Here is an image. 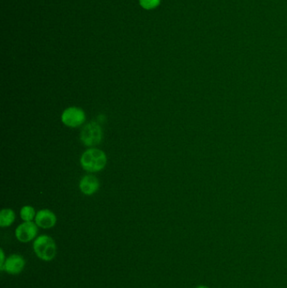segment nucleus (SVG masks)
<instances>
[{"label": "nucleus", "instance_id": "1", "mask_svg": "<svg viewBox=\"0 0 287 288\" xmlns=\"http://www.w3.org/2000/svg\"><path fill=\"white\" fill-rule=\"evenodd\" d=\"M106 153L97 148H89L82 153L80 165L85 171L90 174L101 171L107 164Z\"/></svg>", "mask_w": 287, "mask_h": 288}, {"label": "nucleus", "instance_id": "2", "mask_svg": "<svg viewBox=\"0 0 287 288\" xmlns=\"http://www.w3.org/2000/svg\"><path fill=\"white\" fill-rule=\"evenodd\" d=\"M32 247L37 257L47 262L54 260L58 253V247L55 240L47 234L37 236L33 242Z\"/></svg>", "mask_w": 287, "mask_h": 288}, {"label": "nucleus", "instance_id": "3", "mask_svg": "<svg viewBox=\"0 0 287 288\" xmlns=\"http://www.w3.org/2000/svg\"><path fill=\"white\" fill-rule=\"evenodd\" d=\"M103 138V130L98 122H90L84 125L80 133V140L89 148H95Z\"/></svg>", "mask_w": 287, "mask_h": 288}, {"label": "nucleus", "instance_id": "4", "mask_svg": "<svg viewBox=\"0 0 287 288\" xmlns=\"http://www.w3.org/2000/svg\"><path fill=\"white\" fill-rule=\"evenodd\" d=\"M61 121L66 127L78 128L86 122V114L80 107H68L61 115Z\"/></svg>", "mask_w": 287, "mask_h": 288}, {"label": "nucleus", "instance_id": "5", "mask_svg": "<svg viewBox=\"0 0 287 288\" xmlns=\"http://www.w3.org/2000/svg\"><path fill=\"white\" fill-rule=\"evenodd\" d=\"M38 228L35 222H23L16 229V238L23 244L29 243L37 239Z\"/></svg>", "mask_w": 287, "mask_h": 288}, {"label": "nucleus", "instance_id": "6", "mask_svg": "<svg viewBox=\"0 0 287 288\" xmlns=\"http://www.w3.org/2000/svg\"><path fill=\"white\" fill-rule=\"evenodd\" d=\"M26 267L25 258L19 254H12L7 257L1 271H6L10 275H19Z\"/></svg>", "mask_w": 287, "mask_h": 288}, {"label": "nucleus", "instance_id": "7", "mask_svg": "<svg viewBox=\"0 0 287 288\" xmlns=\"http://www.w3.org/2000/svg\"><path fill=\"white\" fill-rule=\"evenodd\" d=\"M57 221V216L52 211L49 209H42L37 212L34 222L41 229H50L55 227Z\"/></svg>", "mask_w": 287, "mask_h": 288}, {"label": "nucleus", "instance_id": "8", "mask_svg": "<svg viewBox=\"0 0 287 288\" xmlns=\"http://www.w3.org/2000/svg\"><path fill=\"white\" fill-rule=\"evenodd\" d=\"M78 187L84 195L93 196L99 190V179L94 174H86L80 179Z\"/></svg>", "mask_w": 287, "mask_h": 288}, {"label": "nucleus", "instance_id": "9", "mask_svg": "<svg viewBox=\"0 0 287 288\" xmlns=\"http://www.w3.org/2000/svg\"><path fill=\"white\" fill-rule=\"evenodd\" d=\"M16 220V213L11 208H5L0 213V227L8 228Z\"/></svg>", "mask_w": 287, "mask_h": 288}, {"label": "nucleus", "instance_id": "10", "mask_svg": "<svg viewBox=\"0 0 287 288\" xmlns=\"http://www.w3.org/2000/svg\"><path fill=\"white\" fill-rule=\"evenodd\" d=\"M20 215L23 222H34L37 213L32 206L26 205L21 208Z\"/></svg>", "mask_w": 287, "mask_h": 288}, {"label": "nucleus", "instance_id": "11", "mask_svg": "<svg viewBox=\"0 0 287 288\" xmlns=\"http://www.w3.org/2000/svg\"><path fill=\"white\" fill-rule=\"evenodd\" d=\"M161 0H140V6L145 10H154L160 6Z\"/></svg>", "mask_w": 287, "mask_h": 288}, {"label": "nucleus", "instance_id": "12", "mask_svg": "<svg viewBox=\"0 0 287 288\" xmlns=\"http://www.w3.org/2000/svg\"><path fill=\"white\" fill-rule=\"evenodd\" d=\"M6 259H7V257H6V254H5L4 249H0V270L3 268L5 263H6Z\"/></svg>", "mask_w": 287, "mask_h": 288}, {"label": "nucleus", "instance_id": "13", "mask_svg": "<svg viewBox=\"0 0 287 288\" xmlns=\"http://www.w3.org/2000/svg\"><path fill=\"white\" fill-rule=\"evenodd\" d=\"M196 288H209L208 286H206V285H199Z\"/></svg>", "mask_w": 287, "mask_h": 288}]
</instances>
